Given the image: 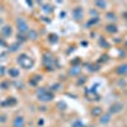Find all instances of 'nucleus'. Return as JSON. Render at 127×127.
I'll return each mask as SVG.
<instances>
[{
  "instance_id": "obj_1",
  "label": "nucleus",
  "mask_w": 127,
  "mask_h": 127,
  "mask_svg": "<svg viewBox=\"0 0 127 127\" xmlns=\"http://www.w3.org/2000/svg\"><path fill=\"white\" fill-rule=\"evenodd\" d=\"M17 62H18V65H20V67H23V69H32V67H33V65H34L33 59L29 57L26 54L19 55L17 57Z\"/></svg>"
},
{
  "instance_id": "obj_2",
  "label": "nucleus",
  "mask_w": 127,
  "mask_h": 127,
  "mask_svg": "<svg viewBox=\"0 0 127 127\" xmlns=\"http://www.w3.org/2000/svg\"><path fill=\"white\" fill-rule=\"evenodd\" d=\"M37 97L39 102H50L55 98V94L48 92L46 88H38L37 89Z\"/></svg>"
},
{
  "instance_id": "obj_3",
  "label": "nucleus",
  "mask_w": 127,
  "mask_h": 127,
  "mask_svg": "<svg viewBox=\"0 0 127 127\" xmlns=\"http://www.w3.org/2000/svg\"><path fill=\"white\" fill-rule=\"evenodd\" d=\"M42 62H43V65L46 66L47 71H52V70H54V64L56 62V59L52 56L51 54L46 52V54L43 55V60H42Z\"/></svg>"
},
{
  "instance_id": "obj_4",
  "label": "nucleus",
  "mask_w": 127,
  "mask_h": 127,
  "mask_svg": "<svg viewBox=\"0 0 127 127\" xmlns=\"http://www.w3.org/2000/svg\"><path fill=\"white\" fill-rule=\"evenodd\" d=\"M15 24H17V28H18V31H19V33H24V32H28V31H29V27H28L27 22L24 20V18H22V17L17 18Z\"/></svg>"
},
{
  "instance_id": "obj_5",
  "label": "nucleus",
  "mask_w": 127,
  "mask_h": 127,
  "mask_svg": "<svg viewBox=\"0 0 127 127\" xmlns=\"http://www.w3.org/2000/svg\"><path fill=\"white\" fill-rule=\"evenodd\" d=\"M125 108V105H123V103H120V102H117V103H113L111 107H109V114H117V113H120L122 109Z\"/></svg>"
},
{
  "instance_id": "obj_6",
  "label": "nucleus",
  "mask_w": 127,
  "mask_h": 127,
  "mask_svg": "<svg viewBox=\"0 0 127 127\" xmlns=\"http://www.w3.org/2000/svg\"><path fill=\"white\" fill-rule=\"evenodd\" d=\"M24 125H26V121L22 116H18V117L13 120V127H24Z\"/></svg>"
},
{
  "instance_id": "obj_7",
  "label": "nucleus",
  "mask_w": 127,
  "mask_h": 127,
  "mask_svg": "<svg viewBox=\"0 0 127 127\" xmlns=\"http://www.w3.org/2000/svg\"><path fill=\"white\" fill-rule=\"evenodd\" d=\"M109 121H111V114H109V113H104V114H102V116H100V118H99V123H100L102 126L108 125Z\"/></svg>"
},
{
  "instance_id": "obj_8",
  "label": "nucleus",
  "mask_w": 127,
  "mask_h": 127,
  "mask_svg": "<svg viewBox=\"0 0 127 127\" xmlns=\"http://www.w3.org/2000/svg\"><path fill=\"white\" fill-rule=\"evenodd\" d=\"M72 15H74V18H75L76 20H80L83 18V9L80 6H76L75 9L72 10Z\"/></svg>"
},
{
  "instance_id": "obj_9",
  "label": "nucleus",
  "mask_w": 127,
  "mask_h": 127,
  "mask_svg": "<svg viewBox=\"0 0 127 127\" xmlns=\"http://www.w3.org/2000/svg\"><path fill=\"white\" fill-rule=\"evenodd\" d=\"M0 32H1V34L4 37H9L10 34H12L13 29H12V27H10V26H3L1 29H0Z\"/></svg>"
},
{
  "instance_id": "obj_10",
  "label": "nucleus",
  "mask_w": 127,
  "mask_h": 127,
  "mask_svg": "<svg viewBox=\"0 0 127 127\" xmlns=\"http://www.w3.org/2000/svg\"><path fill=\"white\" fill-rule=\"evenodd\" d=\"M117 74L118 75H126L127 74V64H122L117 67Z\"/></svg>"
},
{
  "instance_id": "obj_11",
  "label": "nucleus",
  "mask_w": 127,
  "mask_h": 127,
  "mask_svg": "<svg viewBox=\"0 0 127 127\" xmlns=\"http://www.w3.org/2000/svg\"><path fill=\"white\" fill-rule=\"evenodd\" d=\"M80 71H81V69H80L79 66H74V67H71V69L69 70V75H70V76H75V75H78Z\"/></svg>"
},
{
  "instance_id": "obj_12",
  "label": "nucleus",
  "mask_w": 127,
  "mask_h": 127,
  "mask_svg": "<svg viewBox=\"0 0 127 127\" xmlns=\"http://www.w3.org/2000/svg\"><path fill=\"white\" fill-rule=\"evenodd\" d=\"M105 31H107L108 33H116V32H117V27H116L114 24H108L107 27H105Z\"/></svg>"
},
{
  "instance_id": "obj_13",
  "label": "nucleus",
  "mask_w": 127,
  "mask_h": 127,
  "mask_svg": "<svg viewBox=\"0 0 127 127\" xmlns=\"http://www.w3.org/2000/svg\"><path fill=\"white\" fill-rule=\"evenodd\" d=\"M14 104H17L15 98H8L5 102H3V105H14Z\"/></svg>"
},
{
  "instance_id": "obj_14",
  "label": "nucleus",
  "mask_w": 127,
  "mask_h": 127,
  "mask_svg": "<svg viewBox=\"0 0 127 127\" xmlns=\"http://www.w3.org/2000/svg\"><path fill=\"white\" fill-rule=\"evenodd\" d=\"M8 72H9V75L12 76V78H17V76L19 75V70H18V69H14V67L10 69Z\"/></svg>"
},
{
  "instance_id": "obj_15",
  "label": "nucleus",
  "mask_w": 127,
  "mask_h": 127,
  "mask_svg": "<svg viewBox=\"0 0 127 127\" xmlns=\"http://www.w3.org/2000/svg\"><path fill=\"white\" fill-rule=\"evenodd\" d=\"M28 37L31 38V39H37V32L36 31H33V29H31V31H28Z\"/></svg>"
},
{
  "instance_id": "obj_16",
  "label": "nucleus",
  "mask_w": 127,
  "mask_h": 127,
  "mask_svg": "<svg viewBox=\"0 0 127 127\" xmlns=\"http://www.w3.org/2000/svg\"><path fill=\"white\" fill-rule=\"evenodd\" d=\"M19 47H20V43H19V42H17V43H14V45H12V46L9 47V51L10 52H17Z\"/></svg>"
},
{
  "instance_id": "obj_17",
  "label": "nucleus",
  "mask_w": 127,
  "mask_h": 127,
  "mask_svg": "<svg viewBox=\"0 0 127 127\" xmlns=\"http://www.w3.org/2000/svg\"><path fill=\"white\" fill-rule=\"evenodd\" d=\"M102 114V108L100 107H95L92 109V116H99Z\"/></svg>"
},
{
  "instance_id": "obj_18",
  "label": "nucleus",
  "mask_w": 127,
  "mask_h": 127,
  "mask_svg": "<svg viewBox=\"0 0 127 127\" xmlns=\"http://www.w3.org/2000/svg\"><path fill=\"white\" fill-rule=\"evenodd\" d=\"M71 127H84V123L80 120H75V121L71 123Z\"/></svg>"
},
{
  "instance_id": "obj_19",
  "label": "nucleus",
  "mask_w": 127,
  "mask_h": 127,
  "mask_svg": "<svg viewBox=\"0 0 127 127\" xmlns=\"http://www.w3.org/2000/svg\"><path fill=\"white\" fill-rule=\"evenodd\" d=\"M95 6H98L99 9H105L107 8V3L105 1H95Z\"/></svg>"
},
{
  "instance_id": "obj_20",
  "label": "nucleus",
  "mask_w": 127,
  "mask_h": 127,
  "mask_svg": "<svg viewBox=\"0 0 127 127\" xmlns=\"http://www.w3.org/2000/svg\"><path fill=\"white\" fill-rule=\"evenodd\" d=\"M98 22H99V18H98V17H95V18L90 19L89 22L87 23V27H90V26H93V24H95V23H98Z\"/></svg>"
},
{
  "instance_id": "obj_21",
  "label": "nucleus",
  "mask_w": 127,
  "mask_h": 127,
  "mask_svg": "<svg viewBox=\"0 0 127 127\" xmlns=\"http://www.w3.org/2000/svg\"><path fill=\"white\" fill-rule=\"evenodd\" d=\"M99 45H100L102 47H104V48H108V47H109V43H108V42L105 41L104 38H100V39H99Z\"/></svg>"
},
{
  "instance_id": "obj_22",
  "label": "nucleus",
  "mask_w": 127,
  "mask_h": 127,
  "mask_svg": "<svg viewBox=\"0 0 127 127\" xmlns=\"http://www.w3.org/2000/svg\"><path fill=\"white\" fill-rule=\"evenodd\" d=\"M105 17H107V19H109V20H116V19H117L114 13H107V15H105Z\"/></svg>"
},
{
  "instance_id": "obj_23",
  "label": "nucleus",
  "mask_w": 127,
  "mask_h": 127,
  "mask_svg": "<svg viewBox=\"0 0 127 127\" xmlns=\"http://www.w3.org/2000/svg\"><path fill=\"white\" fill-rule=\"evenodd\" d=\"M42 9H43L45 12H47V13H51L52 10H54V8L50 6V5H43V8H42Z\"/></svg>"
},
{
  "instance_id": "obj_24",
  "label": "nucleus",
  "mask_w": 127,
  "mask_h": 127,
  "mask_svg": "<svg viewBox=\"0 0 127 127\" xmlns=\"http://www.w3.org/2000/svg\"><path fill=\"white\" fill-rule=\"evenodd\" d=\"M85 81H87V78H85V76H81V78L78 80V85H81V84H84Z\"/></svg>"
},
{
  "instance_id": "obj_25",
  "label": "nucleus",
  "mask_w": 127,
  "mask_h": 127,
  "mask_svg": "<svg viewBox=\"0 0 127 127\" xmlns=\"http://www.w3.org/2000/svg\"><path fill=\"white\" fill-rule=\"evenodd\" d=\"M17 38H18V42H26V38H24V36H22L20 33L17 36Z\"/></svg>"
},
{
  "instance_id": "obj_26",
  "label": "nucleus",
  "mask_w": 127,
  "mask_h": 127,
  "mask_svg": "<svg viewBox=\"0 0 127 127\" xmlns=\"http://www.w3.org/2000/svg\"><path fill=\"white\" fill-rule=\"evenodd\" d=\"M50 41L52 42V43H56V42H57V37L55 34H52V36H50Z\"/></svg>"
},
{
  "instance_id": "obj_27",
  "label": "nucleus",
  "mask_w": 127,
  "mask_h": 127,
  "mask_svg": "<svg viewBox=\"0 0 127 127\" xmlns=\"http://www.w3.org/2000/svg\"><path fill=\"white\" fill-rule=\"evenodd\" d=\"M8 85H9V83H8V81H4V83H1V85H0V88L5 90V89L8 88Z\"/></svg>"
},
{
  "instance_id": "obj_28",
  "label": "nucleus",
  "mask_w": 127,
  "mask_h": 127,
  "mask_svg": "<svg viewBox=\"0 0 127 127\" xmlns=\"http://www.w3.org/2000/svg\"><path fill=\"white\" fill-rule=\"evenodd\" d=\"M57 107H59V108H64V109H65V108H66V104H65V103H64V102H62V103L60 102V103L57 104Z\"/></svg>"
},
{
  "instance_id": "obj_29",
  "label": "nucleus",
  "mask_w": 127,
  "mask_h": 127,
  "mask_svg": "<svg viewBox=\"0 0 127 127\" xmlns=\"http://www.w3.org/2000/svg\"><path fill=\"white\" fill-rule=\"evenodd\" d=\"M52 88H54V90H60V89H61L62 87L60 85V84H55V85H54V87H52Z\"/></svg>"
},
{
  "instance_id": "obj_30",
  "label": "nucleus",
  "mask_w": 127,
  "mask_h": 127,
  "mask_svg": "<svg viewBox=\"0 0 127 127\" xmlns=\"http://www.w3.org/2000/svg\"><path fill=\"white\" fill-rule=\"evenodd\" d=\"M5 120H6V117H5L4 114L0 116V123H4V122H5Z\"/></svg>"
},
{
  "instance_id": "obj_31",
  "label": "nucleus",
  "mask_w": 127,
  "mask_h": 127,
  "mask_svg": "<svg viewBox=\"0 0 127 127\" xmlns=\"http://www.w3.org/2000/svg\"><path fill=\"white\" fill-rule=\"evenodd\" d=\"M4 74V66H0V75H3Z\"/></svg>"
},
{
  "instance_id": "obj_32",
  "label": "nucleus",
  "mask_w": 127,
  "mask_h": 127,
  "mask_svg": "<svg viewBox=\"0 0 127 127\" xmlns=\"http://www.w3.org/2000/svg\"><path fill=\"white\" fill-rule=\"evenodd\" d=\"M79 62H80V60H79L78 57H76V60H74V61H72V64H74V65H75V64H79Z\"/></svg>"
},
{
  "instance_id": "obj_33",
  "label": "nucleus",
  "mask_w": 127,
  "mask_h": 127,
  "mask_svg": "<svg viewBox=\"0 0 127 127\" xmlns=\"http://www.w3.org/2000/svg\"><path fill=\"white\" fill-rule=\"evenodd\" d=\"M90 14L92 15H97V12H95V10H90Z\"/></svg>"
},
{
  "instance_id": "obj_34",
  "label": "nucleus",
  "mask_w": 127,
  "mask_h": 127,
  "mask_svg": "<svg viewBox=\"0 0 127 127\" xmlns=\"http://www.w3.org/2000/svg\"><path fill=\"white\" fill-rule=\"evenodd\" d=\"M38 125H39V126L43 125V120H39V121H38Z\"/></svg>"
},
{
  "instance_id": "obj_35",
  "label": "nucleus",
  "mask_w": 127,
  "mask_h": 127,
  "mask_svg": "<svg viewBox=\"0 0 127 127\" xmlns=\"http://www.w3.org/2000/svg\"><path fill=\"white\" fill-rule=\"evenodd\" d=\"M3 23H4V20H3V18H0V27L3 26Z\"/></svg>"
},
{
  "instance_id": "obj_36",
  "label": "nucleus",
  "mask_w": 127,
  "mask_h": 127,
  "mask_svg": "<svg viewBox=\"0 0 127 127\" xmlns=\"http://www.w3.org/2000/svg\"><path fill=\"white\" fill-rule=\"evenodd\" d=\"M0 45H1V46H4V45H5V42H4L3 39H0Z\"/></svg>"
},
{
  "instance_id": "obj_37",
  "label": "nucleus",
  "mask_w": 127,
  "mask_h": 127,
  "mask_svg": "<svg viewBox=\"0 0 127 127\" xmlns=\"http://www.w3.org/2000/svg\"><path fill=\"white\" fill-rule=\"evenodd\" d=\"M125 17H126V19H127V13H125Z\"/></svg>"
},
{
  "instance_id": "obj_38",
  "label": "nucleus",
  "mask_w": 127,
  "mask_h": 127,
  "mask_svg": "<svg viewBox=\"0 0 127 127\" xmlns=\"http://www.w3.org/2000/svg\"><path fill=\"white\" fill-rule=\"evenodd\" d=\"M126 47H127V42H126Z\"/></svg>"
}]
</instances>
